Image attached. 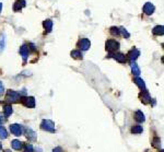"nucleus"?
<instances>
[{
	"label": "nucleus",
	"mask_w": 164,
	"mask_h": 152,
	"mask_svg": "<svg viewBox=\"0 0 164 152\" xmlns=\"http://www.w3.org/2000/svg\"><path fill=\"white\" fill-rule=\"evenodd\" d=\"M19 100H21V95L18 92L13 91V90H8L6 94V101L10 102V103H17L19 102Z\"/></svg>",
	"instance_id": "obj_1"
},
{
	"label": "nucleus",
	"mask_w": 164,
	"mask_h": 152,
	"mask_svg": "<svg viewBox=\"0 0 164 152\" xmlns=\"http://www.w3.org/2000/svg\"><path fill=\"white\" fill-rule=\"evenodd\" d=\"M105 48L109 54H113V53H115L116 50L119 49V43L115 40H108L105 43Z\"/></svg>",
	"instance_id": "obj_2"
},
{
	"label": "nucleus",
	"mask_w": 164,
	"mask_h": 152,
	"mask_svg": "<svg viewBox=\"0 0 164 152\" xmlns=\"http://www.w3.org/2000/svg\"><path fill=\"white\" fill-rule=\"evenodd\" d=\"M40 128L49 132H55V124L49 119H44L40 124Z\"/></svg>",
	"instance_id": "obj_3"
},
{
	"label": "nucleus",
	"mask_w": 164,
	"mask_h": 152,
	"mask_svg": "<svg viewBox=\"0 0 164 152\" xmlns=\"http://www.w3.org/2000/svg\"><path fill=\"white\" fill-rule=\"evenodd\" d=\"M20 101L24 106L29 107V108H33L35 106V99L33 96H24V98H21Z\"/></svg>",
	"instance_id": "obj_4"
},
{
	"label": "nucleus",
	"mask_w": 164,
	"mask_h": 152,
	"mask_svg": "<svg viewBox=\"0 0 164 152\" xmlns=\"http://www.w3.org/2000/svg\"><path fill=\"white\" fill-rule=\"evenodd\" d=\"M10 131L14 136H21L23 134V128L19 124H13V125L10 126Z\"/></svg>",
	"instance_id": "obj_5"
},
{
	"label": "nucleus",
	"mask_w": 164,
	"mask_h": 152,
	"mask_svg": "<svg viewBox=\"0 0 164 152\" xmlns=\"http://www.w3.org/2000/svg\"><path fill=\"white\" fill-rule=\"evenodd\" d=\"M78 47L81 50H88L91 47V43L88 38H81L78 42Z\"/></svg>",
	"instance_id": "obj_6"
},
{
	"label": "nucleus",
	"mask_w": 164,
	"mask_h": 152,
	"mask_svg": "<svg viewBox=\"0 0 164 152\" xmlns=\"http://www.w3.org/2000/svg\"><path fill=\"white\" fill-rule=\"evenodd\" d=\"M108 57H113L116 61L121 63H126V56L124 54H121V53H113V54L108 55Z\"/></svg>",
	"instance_id": "obj_7"
},
{
	"label": "nucleus",
	"mask_w": 164,
	"mask_h": 152,
	"mask_svg": "<svg viewBox=\"0 0 164 152\" xmlns=\"http://www.w3.org/2000/svg\"><path fill=\"white\" fill-rule=\"evenodd\" d=\"M139 98H140L141 102L143 104H149L151 102V96H150L149 92L147 90H143V91H141V93L139 94Z\"/></svg>",
	"instance_id": "obj_8"
},
{
	"label": "nucleus",
	"mask_w": 164,
	"mask_h": 152,
	"mask_svg": "<svg viewBox=\"0 0 164 152\" xmlns=\"http://www.w3.org/2000/svg\"><path fill=\"white\" fill-rule=\"evenodd\" d=\"M156 10V7L153 6L151 2H146L143 6V13L147 15H151Z\"/></svg>",
	"instance_id": "obj_9"
},
{
	"label": "nucleus",
	"mask_w": 164,
	"mask_h": 152,
	"mask_svg": "<svg viewBox=\"0 0 164 152\" xmlns=\"http://www.w3.org/2000/svg\"><path fill=\"white\" fill-rule=\"evenodd\" d=\"M127 56H128V59L130 60V63H133V61H135L136 59L140 56V52H139V49L133 48L129 53H128V55H127Z\"/></svg>",
	"instance_id": "obj_10"
},
{
	"label": "nucleus",
	"mask_w": 164,
	"mask_h": 152,
	"mask_svg": "<svg viewBox=\"0 0 164 152\" xmlns=\"http://www.w3.org/2000/svg\"><path fill=\"white\" fill-rule=\"evenodd\" d=\"M26 6L25 0H17L13 5V11L14 12H20L24 7Z\"/></svg>",
	"instance_id": "obj_11"
},
{
	"label": "nucleus",
	"mask_w": 164,
	"mask_h": 152,
	"mask_svg": "<svg viewBox=\"0 0 164 152\" xmlns=\"http://www.w3.org/2000/svg\"><path fill=\"white\" fill-rule=\"evenodd\" d=\"M20 55L22 56V58H23L24 63H26V59H27V56H29V48H27L25 45H23L20 48Z\"/></svg>",
	"instance_id": "obj_12"
},
{
	"label": "nucleus",
	"mask_w": 164,
	"mask_h": 152,
	"mask_svg": "<svg viewBox=\"0 0 164 152\" xmlns=\"http://www.w3.org/2000/svg\"><path fill=\"white\" fill-rule=\"evenodd\" d=\"M133 82H135L137 86H138L139 89L141 90H146V83H144V81L141 79V78L139 77H136L135 79H133Z\"/></svg>",
	"instance_id": "obj_13"
},
{
	"label": "nucleus",
	"mask_w": 164,
	"mask_h": 152,
	"mask_svg": "<svg viewBox=\"0 0 164 152\" xmlns=\"http://www.w3.org/2000/svg\"><path fill=\"white\" fill-rule=\"evenodd\" d=\"M43 26H44V29L47 31V33L52 32V30H53V21L49 20V19H47V20H45L43 22Z\"/></svg>",
	"instance_id": "obj_14"
},
{
	"label": "nucleus",
	"mask_w": 164,
	"mask_h": 152,
	"mask_svg": "<svg viewBox=\"0 0 164 152\" xmlns=\"http://www.w3.org/2000/svg\"><path fill=\"white\" fill-rule=\"evenodd\" d=\"M130 66H131V72H133V75H135L136 77H138L140 75V69H139L138 65L133 61V63H130Z\"/></svg>",
	"instance_id": "obj_15"
},
{
	"label": "nucleus",
	"mask_w": 164,
	"mask_h": 152,
	"mask_svg": "<svg viewBox=\"0 0 164 152\" xmlns=\"http://www.w3.org/2000/svg\"><path fill=\"white\" fill-rule=\"evenodd\" d=\"M152 33L156 36H160V35L164 34V26L163 25H158L156 26L154 29L152 30Z\"/></svg>",
	"instance_id": "obj_16"
},
{
	"label": "nucleus",
	"mask_w": 164,
	"mask_h": 152,
	"mask_svg": "<svg viewBox=\"0 0 164 152\" xmlns=\"http://www.w3.org/2000/svg\"><path fill=\"white\" fill-rule=\"evenodd\" d=\"M135 119L137 121H139V123H142V121H144V115L143 113L141 112V111H137V112L135 113Z\"/></svg>",
	"instance_id": "obj_17"
},
{
	"label": "nucleus",
	"mask_w": 164,
	"mask_h": 152,
	"mask_svg": "<svg viewBox=\"0 0 164 152\" xmlns=\"http://www.w3.org/2000/svg\"><path fill=\"white\" fill-rule=\"evenodd\" d=\"M11 146L14 150H20L22 149V146H23V144H22V142H21L20 140H12Z\"/></svg>",
	"instance_id": "obj_18"
},
{
	"label": "nucleus",
	"mask_w": 164,
	"mask_h": 152,
	"mask_svg": "<svg viewBox=\"0 0 164 152\" xmlns=\"http://www.w3.org/2000/svg\"><path fill=\"white\" fill-rule=\"evenodd\" d=\"M71 57L75 59H82V53L80 50H72L71 52Z\"/></svg>",
	"instance_id": "obj_19"
},
{
	"label": "nucleus",
	"mask_w": 164,
	"mask_h": 152,
	"mask_svg": "<svg viewBox=\"0 0 164 152\" xmlns=\"http://www.w3.org/2000/svg\"><path fill=\"white\" fill-rule=\"evenodd\" d=\"M3 111H5V117H9V116L12 114V112H13L11 105H6L5 108H3Z\"/></svg>",
	"instance_id": "obj_20"
},
{
	"label": "nucleus",
	"mask_w": 164,
	"mask_h": 152,
	"mask_svg": "<svg viewBox=\"0 0 164 152\" xmlns=\"http://www.w3.org/2000/svg\"><path fill=\"white\" fill-rule=\"evenodd\" d=\"M109 32H111V34L114 35V36H119V35H121V30L118 29V27H116V26H112L111 30H109Z\"/></svg>",
	"instance_id": "obj_21"
},
{
	"label": "nucleus",
	"mask_w": 164,
	"mask_h": 152,
	"mask_svg": "<svg viewBox=\"0 0 164 152\" xmlns=\"http://www.w3.org/2000/svg\"><path fill=\"white\" fill-rule=\"evenodd\" d=\"M131 132H133V134H141V132H142V126H140V125H135V126L131 128Z\"/></svg>",
	"instance_id": "obj_22"
},
{
	"label": "nucleus",
	"mask_w": 164,
	"mask_h": 152,
	"mask_svg": "<svg viewBox=\"0 0 164 152\" xmlns=\"http://www.w3.org/2000/svg\"><path fill=\"white\" fill-rule=\"evenodd\" d=\"M26 134H27V138H29V139H31V140H35V132L33 131V130L31 129V128H27V129H26Z\"/></svg>",
	"instance_id": "obj_23"
},
{
	"label": "nucleus",
	"mask_w": 164,
	"mask_h": 152,
	"mask_svg": "<svg viewBox=\"0 0 164 152\" xmlns=\"http://www.w3.org/2000/svg\"><path fill=\"white\" fill-rule=\"evenodd\" d=\"M8 137V132H7L5 127H0V139H6Z\"/></svg>",
	"instance_id": "obj_24"
},
{
	"label": "nucleus",
	"mask_w": 164,
	"mask_h": 152,
	"mask_svg": "<svg viewBox=\"0 0 164 152\" xmlns=\"http://www.w3.org/2000/svg\"><path fill=\"white\" fill-rule=\"evenodd\" d=\"M160 144H161L160 138L156 137L154 139H153V147H154V148H160Z\"/></svg>",
	"instance_id": "obj_25"
},
{
	"label": "nucleus",
	"mask_w": 164,
	"mask_h": 152,
	"mask_svg": "<svg viewBox=\"0 0 164 152\" xmlns=\"http://www.w3.org/2000/svg\"><path fill=\"white\" fill-rule=\"evenodd\" d=\"M119 30H121V34L124 35V36H125L126 38H129V37H130V34L128 33V31H127L126 29H124V27H121Z\"/></svg>",
	"instance_id": "obj_26"
},
{
	"label": "nucleus",
	"mask_w": 164,
	"mask_h": 152,
	"mask_svg": "<svg viewBox=\"0 0 164 152\" xmlns=\"http://www.w3.org/2000/svg\"><path fill=\"white\" fill-rule=\"evenodd\" d=\"M3 47H5V36L1 35L0 36V53L3 50Z\"/></svg>",
	"instance_id": "obj_27"
},
{
	"label": "nucleus",
	"mask_w": 164,
	"mask_h": 152,
	"mask_svg": "<svg viewBox=\"0 0 164 152\" xmlns=\"http://www.w3.org/2000/svg\"><path fill=\"white\" fill-rule=\"evenodd\" d=\"M24 152H33V146L31 144H25L24 147Z\"/></svg>",
	"instance_id": "obj_28"
},
{
	"label": "nucleus",
	"mask_w": 164,
	"mask_h": 152,
	"mask_svg": "<svg viewBox=\"0 0 164 152\" xmlns=\"http://www.w3.org/2000/svg\"><path fill=\"white\" fill-rule=\"evenodd\" d=\"M3 91H5V88H3V84H2V82H0V95L2 94Z\"/></svg>",
	"instance_id": "obj_29"
},
{
	"label": "nucleus",
	"mask_w": 164,
	"mask_h": 152,
	"mask_svg": "<svg viewBox=\"0 0 164 152\" xmlns=\"http://www.w3.org/2000/svg\"><path fill=\"white\" fill-rule=\"evenodd\" d=\"M53 152H63V149H61L60 147H57V148H55V149L53 150Z\"/></svg>",
	"instance_id": "obj_30"
},
{
	"label": "nucleus",
	"mask_w": 164,
	"mask_h": 152,
	"mask_svg": "<svg viewBox=\"0 0 164 152\" xmlns=\"http://www.w3.org/2000/svg\"><path fill=\"white\" fill-rule=\"evenodd\" d=\"M30 48H31V50H33V52H35V50H36V48H35V46L33 45V44H30Z\"/></svg>",
	"instance_id": "obj_31"
},
{
	"label": "nucleus",
	"mask_w": 164,
	"mask_h": 152,
	"mask_svg": "<svg viewBox=\"0 0 164 152\" xmlns=\"http://www.w3.org/2000/svg\"><path fill=\"white\" fill-rule=\"evenodd\" d=\"M1 10H2V3H0V12H1Z\"/></svg>",
	"instance_id": "obj_32"
},
{
	"label": "nucleus",
	"mask_w": 164,
	"mask_h": 152,
	"mask_svg": "<svg viewBox=\"0 0 164 152\" xmlns=\"http://www.w3.org/2000/svg\"><path fill=\"white\" fill-rule=\"evenodd\" d=\"M2 149V146H1V144H0V150Z\"/></svg>",
	"instance_id": "obj_33"
},
{
	"label": "nucleus",
	"mask_w": 164,
	"mask_h": 152,
	"mask_svg": "<svg viewBox=\"0 0 164 152\" xmlns=\"http://www.w3.org/2000/svg\"><path fill=\"white\" fill-rule=\"evenodd\" d=\"M5 152H10V151H9V150H6V151H5Z\"/></svg>",
	"instance_id": "obj_34"
},
{
	"label": "nucleus",
	"mask_w": 164,
	"mask_h": 152,
	"mask_svg": "<svg viewBox=\"0 0 164 152\" xmlns=\"http://www.w3.org/2000/svg\"><path fill=\"white\" fill-rule=\"evenodd\" d=\"M160 152H164V151H163V150H161V151H160Z\"/></svg>",
	"instance_id": "obj_35"
}]
</instances>
